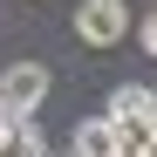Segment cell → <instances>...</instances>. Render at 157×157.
I'll return each mask as SVG.
<instances>
[{
	"label": "cell",
	"mask_w": 157,
	"mask_h": 157,
	"mask_svg": "<svg viewBox=\"0 0 157 157\" xmlns=\"http://www.w3.org/2000/svg\"><path fill=\"white\" fill-rule=\"evenodd\" d=\"M41 96H48V68L41 62H7L0 68V109L7 116H34Z\"/></svg>",
	"instance_id": "6da1fadb"
},
{
	"label": "cell",
	"mask_w": 157,
	"mask_h": 157,
	"mask_svg": "<svg viewBox=\"0 0 157 157\" xmlns=\"http://www.w3.org/2000/svg\"><path fill=\"white\" fill-rule=\"evenodd\" d=\"M75 34L89 48H116L130 34V7L123 0H82V7H75Z\"/></svg>",
	"instance_id": "7a4b0ae2"
},
{
	"label": "cell",
	"mask_w": 157,
	"mask_h": 157,
	"mask_svg": "<svg viewBox=\"0 0 157 157\" xmlns=\"http://www.w3.org/2000/svg\"><path fill=\"white\" fill-rule=\"evenodd\" d=\"M48 150H55V144L41 137L34 116H14L7 130H0V157H48Z\"/></svg>",
	"instance_id": "3957f363"
},
{
	"label": "cell",
	"mask_w": 157,
	"mask_h": 157,
	"mask_svg": "<svg viewBox=\"0 0 157 157\" xmlns=\"http://www.w3.org/2000/svg\"><path fill=\"white\" fill-rule=\"evenodd\" d=\"M68 150H75V157H116V130H109V116H89V123H75Z\"/></svg>",
	"instance_id": "277c9868"
},
{
	"label": "cell",
	"mask_w": 157,
	"mask_h": 157,
	"mask_svg": "<svg viewBox=\"0 0 157 157\" xmlns=\"http://www.w3.org/2000/svg\"><path fill=\"white\" fill-rule=\"evenodd\" d=\"M144 109H150V89H144V82H123L102 116H109V123H130V116H144Z\"/></svg>",
	"instance_id": "5b68a950"
},
{
	"label": "cell",
	"mask_w": 157,
	"mask_h": 157,
	"mask_svg": "<svg viewBox=\"0 0 157 157\" xmlns=\"http://www.w3.org/2000/svg\"><path fill=\"white\" fill-rule=\"evenodd\" d=\"M137 34H144V48L157 55V14H144V28H137Z\"/></svg>",
	"instance_id": "8992f818"
},
{
	"label": "cell",
	"mask_w": 157,
	"mask_h": 157,
	"mask_svg": "<svg viewBox=\"0 0 157 157\" xmlns=\"http://www.w3.org/2000/svg\"><path fill=\"white\" fill-rule=\"evenodd\" d=\"M144 116H150V130H157V89H150V109H144Z\"/></svg>",
	"instance_id": "52a82bcc"
},
{
	"label": "cell",
	"mask_w": 157,
	"mask_h": 157,
	"mask_svg": "<svg viewBox=\"0 0 157 157\" xmlns=\"http://www.w3.org/2000/svg\"><path fill=\"white\" fill-rule=\"evenodd\" d=\"M48 157H75V150H48Z\"/></svg>",
	"instance_id": "ba28073f"
},
{
	"label": "cell",
	"mask_w": 157,
	"mask_h": 157,
	"mask_svg": "<svg viewBox=\"0 0 157 157\" xmlns=\"http://www.w3.org/2000/svg\"><path fill=\"white\" fill-rule=\"evenodd\" d=\"M150 157H157V144H150Z\"/></svg>",
	"instance_id": "9c48e42d"
}]
</instances>
